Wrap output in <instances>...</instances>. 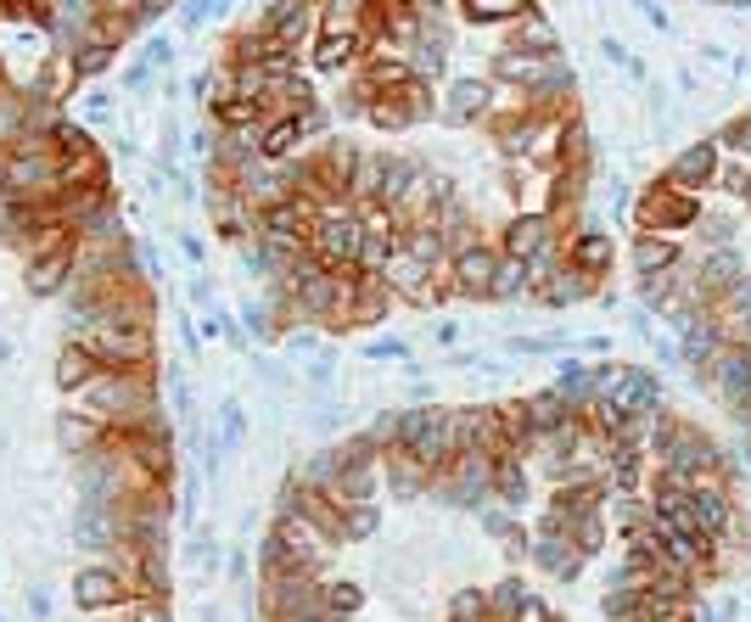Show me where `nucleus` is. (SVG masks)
I'll list each match as a JSON object with an SVG mask.
<instances>
[{"mask_svg": "<svg viewBox=\"0 0 751 622\" xmlns=\"http://www.w3.org/2000/svg\"><path fill=\"white\" fill-rule=\"evenodd\" d=\"M152 404H157V398H152V387H146L141 370H107V365H101L96 376H90V382L73 393V410H85L90 421L113 426V432H124V426H141Z\"/></svg>", "mask_w": 751, "mask_h": 622, "instance_id": "f257e3e1", "label": "nucleus"}, {"mask_svg": "<svg viewBox=\"0 0 751 622\" xmlns=\"http://www.w3.org/2000/svg\"><path fill=\"white\" fill-rule=\"evenodd\" d=\"M398 454L421 460L426 471L432 466H449L454 454L466 449V415L454 410H404L398 415Z\"/></svg>", "mask_w": 751, "mask_h": 622, "instance_id": "f03ea898", "label": "nucleus"}, {"mask_svg": "<svg viewBox=\"0 0 751 622\" xmlns=\"http://www.w3.org/2000/svg\"><path fill=\"white\" fill-rule=\"evenodd\" d=\"M6 191H12V202H51V191H62V157L57 146H17L12 157H6Z\"/></svg>", "mask_w": 751, "mask_h": 622, "instance_id": "7ed1b4c3", "label": "nucleus"}, {"mask_svg": "<svg viewBox=\"0 0 751 622\" xmlns=\"http://www.w3.org/2000/svg\"><path fill=\"white\" fill-rule=\"evenodd\" d=\"M73 342L90 348L107 370H141L146 359H152V337H146V326H107V320H90V326L73 331Z\"/></svg>", "mask_w": 751, "mask_h": 622, "instance_id": "20e7f679", "label": "nucleus"}, {"mask_svg": "<svg viewBox=\"0 0 751 622\" xmlns=\"http://www.w3.org/2000/svg\"><path fill=\"white\" fill-rule=\"evenodd\" d=\"M359 236H365V219L348 208H320L309 225V253L320 264H354L359 258Z\"/></svg>", "mask_w": 751, "mask_h": 622, "instance_id": "39448f33", "label": "nucleus"}, {"mask_svg": "<svg viewBox=\"0 0 751 622\" xmlns=\"http://www.w3.org/2000/svg\"><path fill=\"white\" fill-rule=\"evenodd\" d=\"M129 594H135V583H124L118 566H85V572L73 578V600L85 611H113V606H124Z\"/></svg>", "mask_w": 751, "mask_h": 622, "instance_id": "423d86ee", "label": "nucleus"}, {"mask_svg": "<svg viewBox=\"0 0 751 622\" xmlns=\"http://www.w3.org/2000/svg\"><path fill=\"white\" fill-rule=\"evenodd\" d=\"M73 544L79 550H118L124 544V505H85L73 522Z\"/></svg>", "mask_w": 751, "mask_h": 622, "instance_id": "0eeeda50", "label": "nucleus"}, {"mask_svg": "<svg viewBox=\"0 0 751 622\" xmlns=\"http://www.w3.org/2000/svg\"><path fill=\"white\" fill-rule=\"evenodd\" d=\"M73 264H79V258H73V241H68V247H57V253L34 258L23 281H29V292H34V297H57L62 286H73V275H79Z\"/></svg>", "mask_w": 751, "mask_h": 622, "instance_id": "6e6552de", "label": "nucleus"}, {"mask_svg": "<svg viewBox=\"0 0 751 622\" xmlns=\"http://www.w3.org/2000/svg\"><path fill=\"white\" fill-rule=\"evenodd\" d=\"M494 269H499V258L488 247H460L454 253V286L471 297H488L494 292Z\"/></svg>", "mask_w": 751, "mask_h": 622, "instance_id": "1a4fd4ad", "label": "nucleus"}, {"mask_svg": "<svg viewBox=\"0 0 751 622\" xmlns=\"http://www.w3.org/2000/svg\"><path fill=\"white\" fill-rule=\"evenodd\" d=\"M314 124V113H275L270 124H264V135H258V157H286L298 152L303 129Z\"/></svg>", "mask_w": 751, "mask_h": 622, "instance_id": "9d476101", "label": "nucleus"}, {"mask_svg": "<svg viewBox=\"0 0 751 622\" xmlns=\"http://www.w3.org/2000/svg\"><path fill=\"white\" fill-rule=\"evenodd\" d=\"M113 443V426H101V421H90L85 410H73V415H62V449L68 454H96V449H107Z\"/></svg>", "mask_w": 751, "mask_h": 622, "instance_id": "9b49d317", "label": "nucleus"}, {"mask_svg": "<svg viewBox=\"0 0 751 622\" xmlns=\"http://www.w3.org/2000/svg\"><path fill=\"white\" fill-rule=\"evenodd\" d=\"M544 241H550V225H544V219H516V225L505 230V253H511L516 264H533V258L544 253Z\"/></svg>", "mask_w": 751, "mask_h": 622, "instance_id": "f8f14e48", "label": "nucleus"}, {"mask_svg": "<svg viewBox=\"0 0 751 622\" xmlns=\"http://www.w3.org/2000/svg\"><path fill=\"white\" fill-rule=\"evenodd\" d=\"M96 370H101V359L90 354V348H79V342H68V348H62V359H57V382L68 387V393H79V387H85Z\"/></svg>", "mask_w": 751, "mask_h": 622, "instance_id": "ddd939ff", "label": "nucleus"}, {"mask_svg": "<svg viewBox=\"0 0 751 622\" xmlns=\"http://www.w3.org/2000/svg\"><path fill=\"white\" fill-rule=\"evenodd\" d=\"M382 281H393L398 292H404V297H415V303H421V297H426V269L415 264V258L404 253V247H398V253L387 258V264H382Z\"/></svg>", "mask_w": 751, "mask_h": 622, "instance_id": "4468645a", "label": "nucleus"}, {"mask_svg": "<svg viewBox=\"0 0 751 622\" xmlns=\"http://www.w3.org/2000/svg\"><path fill=\"white\" fill-rule=\"evenodd\" d=\"M113 51H118V45L107 40V34H85V40L73 45V73H79V79H96V73H107Z\"/></svg>", "mask_w": 751, "mask_h": 622, "instance_id": "2eb2a0df", "label": "nucleus"}, {"mask_svg": "<svg viewBox=\"0 0 751 622\" xmlns=\"http://www.w3.org/2000/svg\"><path fill=\"white\" fill-rule=\"evenodd\" d=\"M623 415H645L656 410V382H645V376H617V398H611Z\"/></svg>", "mask_w": 751, "mask_h": 622, "instance_id": "dca6fc26", "label": "nucleus"}, {"mask_svg": "<svg viewBox=\"0 0 751 622\" xmlns=\"http://www.w3.org/2000/svg\"><path fill=\"white\" fill-rule=\"evenodd\" d=\"M567 398H555V393H544V398H533V404H527V432H555V426H567Z\"/></svg>", "mask_w": 751, "mask_h": 622, "instance_id": "f3484780", "label": "nucleus"}, {"mask_svg": "<svg viewBox=\"0 0 751 622\" xmlns=\"http://www.w3.org/2000/svg\"><path fill=\"white\" fill-rule=\"evenodd\" d=\"M354 34L348 29H326L320 34V45H314V62H320V68H348V62H354Z\"/></svg>", "mask_w": 751, "mask_h": 622, "instance_id": "a211bd4d", "label": "nucleus"}, {"mask_svg": "<svg viewBox=\"0 0 751 622\" xmlns=\"http://www.w3.org/2000/svg\"><path fill=\"white\" fill-rule=\"evenodd\" d=\"M690 510H695V522H701V533H718L729 522V505H723L718 488H690Z\"/></svg>", "mask_w": 751, "mask_h": 622, "instance_id": "6ab92c4d", "label": "nucleus"}, {"mask_svg": "<svg viewBox=\"0 0 751 622\" xmlns=\"http://www.w3.org/2000/svg\"><path fill=\"white\" fill-rule=\"evenodd\" d=\"M499 73H505V79H522V85H544V79H550V62L533 57V51H516V57H499Z\"/></svg>", "mask_w": 751, "mask_h": 622, "instance_id": "aec40b11", "label": "nucleus"}, {"mask_svg": "<svg viewBox=\"0 0 751 622\" xmlns=\"http://www.w3.org/2000/svg\"><path fill=\"white\" fill-rule=\"evenodd\" d=\"M718 382L729 387L735 398H746L751 404V354H723L718 359Z\"/></svg>", "mask_w": 751, "mask_h": 622, "instance_id": "412c9836", "label": "nucleus"}, {"mask_svg": "<svg viewBox=\"0 0 751 622\" xmlns=\"http://www.w3.org/2000/svg\"><path fill=\"white\" fill-rule=\"evenodd\" d=\"M23 118H29V101L17 96V90H0V146L23 135Z\"/></svg>", "mask_w": 751, "mask_h": 622, "instance_id": "4be33fe9", "label": "nucleus"}, {"mask_svg": "<svg viewBox=\"0 0 751 622\" xmlns=\"http://www.w3.org/2000/svg\"><path fill=\"white\" fill-rule=\"evenodd\" d=\"M488 107V85H477V79H460L454 85V96H449V113L454 118H471V113H482Z\"/></svg>", "mask_w": 751, "mask_h": 622, "instance_id": "5701e85b", "label": "nucleus"}, {"mask_svg": "<svg viewBox=\"0 0 751 622\" xmlns=\"http://www.w3.org/2000/svg\"><path fill=\"white\" fill-rule=\"evenodd\" d=\"M213 107H219V124H253L258 113H264V101H253V96H219L213 101Z\"/></svg>", "mask_w": 751, "mask_h": 622, "instance_id": "b1692460", "label": "nucleus"}, {"mask_svg": "<svg viewBox=\"0 0 751 622\" xmlns=\"http://www.w3.org/2000/svg\"><path fill=\"white\" fill-rule=\"evenodd\" d=\"M527 0H466V17L477 23H499V17H522Z\"/></svg>", "mask_w": 751, "mask_h": 622, "instance_id": "393cba45", "label": "nucleus"}, {"mask_svg": "<svg viewBox=\"0 0 751 622\" xmlns=\"http://www.w3.org/2000/svg\"><path fill=\"white\" fill-rule=\"evenodd\" d=\"M522 286H527V264H516V258H499L494 292H488V297H511V292H522Z\"/></svg>", "mask_w": 751, "mask_h": 622, "instance_id": "a878e982", "label": "nucleus"}, {"mask_svg": "<svg viewBox=\"0 0 751 622\" xmlns=\"http://www.w3.org/2000/svg\"><path fill=\"white\" fill-rule=\"evenodd\" d=\"M572 258H578V269H606L611 241H606V236H583L578 247H572Z\"/></svg>", "mask_w": 751, "mask_h": 622, "instance_id": "bb28decb", "label": "nucleus"}, {"mask_svg": "<svg viewBox=\"0 0 751 622\" xmlns=\"http://www.w3.org/2000/svg\"><path fill=\"white\" fill-rule=\"evenodd\" d=\"M359 600H365V594L354 589V583H320V606H337V611H359Z\"/></svg>", "mask_w": 751, "mask_h": 622, "instance_id": "cd10ccee", "label": "nucleus"}, {"mask_svg": "<svg viewBox=\"0 0 751 622\" xmlns=\"http://www.w3.org/2000/svg\"><path fill=\"white\" fill-rule=\"evenodd\" d=\"M522 488H527L522 471H516L511 460H494V494H499V499H511V505H516V499H522Z\"/></svg>", "mask_w": 751, "mask_h": 622, "instance_id": "c85d7f7f", "label": "nucleus"}, {"mask_svg": "<svg viewBox=\"0 0 751 622\" xmlns=\"http://www.w3.org/2000/svg\"><path fill=\"white\" fill-rule=\"evenodd\" d=\"M712 174V146H695L690 157H679V180L684 185H701Z\"/></svg>", "mask_w": 751, "mask_h": 622, "instance_id": "c756f323", "label": "nucleus"}, {"mask_svg": "<svg viewBox=\"0 0 751 622\" xmlns=\"http://www.w3.org/2000/svg\"><path fill=\"white\" fill-rule=\"evenodd\" d=\"M740 281V258L735 253H712L707 258V286H735Z\"/></svg>", "mask_w": 751, "mask_h": 622, "instance_id": "7c9ffc66", "label": "nucleus"}, {"mask_svg": "<svg viewBox=\"0 0 751 622\" xmlns=\"http://www.w3.org/2000/svg\"><path fill=\"white\" fill-rule=\"evenodd\" d=\"M667 264H673V247H667V241H656V236L639 241V269H667Z\"/></svg>", "mask_w": 751, "mask_h": 622, "instance_id": "2f4dec72", "label": "nucleus"}, {"mask_svg": "<svg viewBox=\"0 0 751 622\" xmlns=\"http://www.w3.org/2000/svg\"><path fill=\"white\" fill-rule=\"evenodd\" d=\"M365 533H376V510H370V505H354L348 516H342V538H365Z\"/></svg>", "mask_w": 751, "mask_h": 622, "instance_id": "473e14b6", "label": "nucleus"}, {"mask_svg": "<svg viewBox=\"0 0 751 622\" xmlns=\"http://www.w3.org/2000/svg\"><path fill=\"white\" fill-rule=\"evenodd\" d=\"M539 561L544 566H561V572H578V555H572L561 538H555V544H539Z\"/></svg>", "mask_w": 751, "mask_h": 622, "instance_id": "72a5a7b5", "label": "nucleus"}, {"mask_svg": "<svg viewBox=\"0 0 751 622\" xmlns=\"http://www.w3.org/2000/svg\"><path fill=\"white\" fill-rule=\"evenodd\" d=\"M482 611H488V600H482V594H477V589H466V594H454V617H460V622H477V617H482Z\"/></svg>", "mask_w": 751, "mask_h": 622, "instance_id": "f704fd0d", "label": "nucleus"}, {"mask_svg": "<svg viewBox=\"0 0 751 622\" xmlns=\"http://www.w3.org/2000/svg\"><path fill=\"white\" fill-rule=\"evenodd\" d=\"M135 622H169V606H163L157 594H141V600H135Z\"/></svg>", "mask_w": 751, "mask_h": 622, "instance_id": "c9c22d12", "label": "nucleus"}, {"mask_svg": "<svg viewBox=\"0 0 751 622\" xmlns=\"http://www.w3.org/2000/svg\"><path fill=\"white\" fill-rule=\"evenodd\" d=\"M85 118H90V124L113 118V96H90V101H85Z\"/></svg>", "mask_w": 751, "mask_h": 622, "instance_id": "e433bc0d", "label": "nucleus"}, {"mask_svg": "<svg viewBox=\"0 0 751 622\" xmlns=\"http://www.w3.org/2000/svg\"><path fill=\"white\" fill-rule=\"evenodd\" d=\"M516 622H550V611L539 600H516Z\"/></svg>", "mask_w": 751, "mask_h": 622, "instance_id": "4c0bfd02", "label": "nucleus"}, {"mask_svg": "<svg viewBox=\"0 0 751 622\" xmlns=\"http://www.w3.org/2000/svg\"><path fill=\"white\" fill-rule=\"evenodd\" d=\"M729 303H735V309H746V314H751V281L729 286Z\"/></svg>", "mask_w": 751, "mask_h": 622, "instance_id": "58836bf2", "label": "nucleus"}, {"mask_svg": "<svg viewBox=\"0 0 751 622\" xmlns=\"http://www.w3.org/2000/svg\"><path fill=\"white\" fill-rule=\"evenodd\" d=\"M729 135H735V141H740V146H746V152H751V118H746V124H740V129H729Z\"/></svg>", "mask_w": 751, "mask_h": 622, "instance_id": "ea45409f", "label": "nucleus"}, {"mask_svg": "<svg viewBox=\"0 0 751 622\" xmlns=\"http://www.w3.org/2000/svg\"><path fill=\"white\" fill-rule=\"evenodd\" d=\"M6 354H12V348H6V342H0V359H6Z\"/></svg>", "mask_w": 751, "mask_h": 622, "instance_id": "a19ab883", "label": "nucleus"}, {"mask_svg": "<svg viewBox=\"0 0 751 622\" xmlns=\"http://www.w3.org/2000/svg\"><path fill=\"white\" fill-rule=\"evenodd\" d=\"M746 197H751V185H746Z\"/></svg>", "mask_w": 751, "mask_h": 622, "instance_id": "79ce46f5", "label": "nucleus"}]
</instances>
